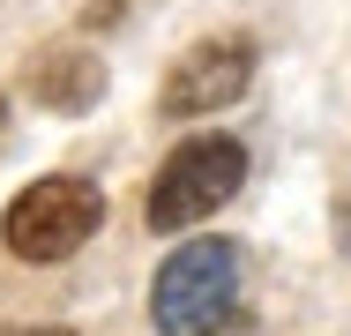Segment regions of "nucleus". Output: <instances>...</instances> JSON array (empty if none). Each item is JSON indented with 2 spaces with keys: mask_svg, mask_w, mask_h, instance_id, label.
Here are the masks:
<instances>
[{
  "mask_svg": "<svg viewBox=\"0 0 351 336\" xmlns=\"http://www.w3.org/2000/svg\"><path fill=\"white\" fill-rule=\"evenodd\" d=\"M337 239H344V254H351V209H337Z\"/></svg>",
  "mask_w": 351,
  "mask_h": 336,
  "instance_id": "nucleus-6",
  "label": "nucleus"
},
{
  "mask_svg": "<svg viewBox=\"0 0 351 336\" xmlns=\"http://www.w3.org/2000/svg\"><path fill=\"white\" fill-rule=\"evenodd\" d=\"M247 75H254V45H247V38H202V45H187V53L172 60L157 105H165L172 120H195V112L232 105V97L247 90Z\"/></svg>",
  "mask_w": 351,
  "mask_h": 336,
  "instance_id": "nucleus-4",
  "label": "nucleus"
},
{
  "mask_svg": "<svg viewBox=\"0 0 351 336\" xmlns=\"http://www.w3.org/2000/svg\"><path fill=\"white\" fill-rule=\"evenodd\" d=\"M97 217H105L97 187L60 172V180H38V187L15 195L0 239H8V254H23V262H60V254H75V247L97 232Z\"/></svg>",
  "mask_w": 351,
  "mask_h": 336,
  "instance_id": "nucleus-3",
  "label": "nucleus"
},
{
  "mask_svg": "<svg viewBox=\"0 0 351 336\" xmlns=\"http://www.w3.org/2000/svg\"><path fill=\"white\" fill-rule=\"evenodd\" d=\"M239 180H247V149L232 134H195V142H180L165 157V172L149 187V224L157 232L202 224L210 209H224V202L239 195Z\"/></svg>",
  "mask_w": 351,
  "mask_h": 336,
  "instance_id": "nucleus-2",
  "label": "nucleus"
},
{
  "mask_svg": "<svg viewBox=\"0 0 351 336\" xmlns=\"http://www.w3.org/2000/svg\"><path fill=\"white\" fill-rule=\"evenodd\" d=\"M15 336H75V329H15Z\"/></svg>",
  "mask_w": 351,
  "mask_h": 336,
  "instance_id": "nucleus-7",
  "label": "nucleus"
},
{
  "mask_svg": "<svg viewBox=\"0 0 351 336\" xmlns=\"http://www.w3.org/2000/svg\"><path fill=\"white\" fill-rule=\"evenodd\" d=\"M30 97L53 105V112H90L105 97V67L90 60V53H45V60L30 67Z\"/></svg>",
  "mask_w": 351,
  "mask_h": 336,
  "instance_id": "nucleus-5",
  "label": "nucleus"
},
{
  "mask_svg": "<svg viewBox=\"0 0 351 336\" xmlns=\"http://www.w3.org/2000/svg\"><path fill=\"white\" fill-rule=\"evenodd\" d=\"M232 299H239V254L224 239H195V247H172V262L157 269L149 322L165 336H217L232 322Z\"/></svg>",
  "mask_w": 351,
  "mask_h": 336,
  "instance_id": "nucleus-1",
  "label": "nucleus"
}]
</instances>
